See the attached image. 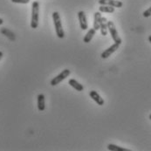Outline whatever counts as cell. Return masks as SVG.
<instances>
[{"mask_svg":"<svg viewBox=\"0 0 151 151\" xmlns=\"http://www.w3.org/2000/svg\"><path fill=\"white\" fill-rule=\"evenodd\" d=\"M108 30L109 31V33H110L113 40L114 41V43H118L121 45L122 41L121 37L118 34V32L116 30V27H115L114 22L108 21Z\"/></svg>","mask_w":151,"mask_h":151,"instance_id":"3957f363","label":"cell"},{"mask_svg":"<svg viewBox=\"0 0 151 151\" xmlns=\"http://www.w3.org/2000/svg\"><path fill=\"white\" fill-rule=\"evenodd\" d=\"M52 19H53V23H54L57 37L59 39H63L65 37V32H64V30H63V27H62L60 16L58 12H54L52 13Z\"/></svg>","mask_w":151,"mask_h":151,"instance_id":"6da1fadb","label":"cell"},{"mask_svg":"<svg viewBox=\"0 0 151 151\" xmlns=\"http://www.w3.org/2000/svg\"><path fill=\"white\" fill-rule=\"evenodd\" d=\"M100 12H106V13H113L114 12L115 9L113 6H109V5H101L99 8Z\"/></svg>","mask_w":151,"mask_h":151,"instance_id":"5bb4252c","label":"cell"},{"mask_svg":"<svg viewBox=\"0 0 151 151\" xmlns=\"http://www.w3.org/2000/svg\"><path fill=\"white\" fill-rule=\"evenodd\" d=\"M149 41L151 43V35L150 36H149Z\"/></svg>","mask_w":151,"mask_h":151,"instance_id":"44dd1931","label":"cell"},{"mask_svg":"<svg viewBox=\"0 0 151 151\" xmlns=\"http://www.w3.org/2000/svg\"><path fill=\"white\" fill-rule=\"evenodd\" d=\"M37 105H38V109L40 111H44L45 108V95L43 93H40L37 97Z\"/></svg>","mask_w":151,"mask_h":151,"instance_id":"30bf717a","label":"cell"},{"mask_svg":"<svg viewBox=\"0 0 151 151\" xmlns=\"http://www.w3.org/2000/svg\"><path fill=\"white\" fill-rule=\"evenodd\" d=\"M108 150L111 151H130L129 150H127L125 148L114 145V144H108Z\"/></svg>","mask_w":151,"mask_h":151,"instance_id":"9a60e30c","label":"cell"},{"mask_svg":"<svg viewBox=\"0 0 151 151\" xmlns=\"http://www.w3.org/2000/svg\"><path fill=\"white\" fill-rule=\"evenodd\" d=\"M39 18H40V4L37 1H34L32 5V19H31V27L36 29L39 25Z\"/></svg>","mask_w":151,"mask_h":151,"instance_id":"7a4b0ae2","label":"cell"},{"mask_svg":"<svg viewBox=\"0 0 151 151\" xmlns=\"http://www.w3.org/2000/svg\"><path fill=\"white\" fill-rule=\"evenodd\" d=\"M70 73H71V72H70L69 69H64L60 74H58L56 77H54V78L51 81V82H50L51 86H54L59 85L61 81H63L65 79H66V78L70 75Z\"/></svg>","mask_w":151,"mask_h":151,"instance_id":"277c9868","label":"cell"},{"mask_svg":"<svg viewBox=\"0 0 151 151\" xmlns=\"http://www.w3.org/2000/svg\"><path fill=\"white\" fill-rule=\"evenodd\" d=\"M12 2L16 4H28L30 0H12Z\"/></svg>","mask_w":151,"mask_h":151,"instance_id":"ac0fdd59","label":"cell"},{"mask_svg":"<svg viewBox=\"0 0 151 151\" xmlns=\"http://www.w3.org/2000/svg\"><path fill=\"white\" fill-rule=\"evenodd\" d=\"M119 46H120V44H113L111 46H109L108 48H107V49L101 54V57L102 59H108V58H109L114 52H115L119 49Z\"/></svg>","mask_w":151,"mask_h":151,"instance_id":"5b68a950","label":"cell"},{"mask_svg":"<svg viewBox=\"0 0 151 151\" xmlns=\"http://www.w3.org/2000/svg\"><path fill=\"white\" fill-rule=\"evenodd\" d=\"M3 55H4V54H3V52H0V60H1V59L3 58Z\"/></svg>","mask_w":151,"mask_h":151,"instance_id":"d6986e66","label":"cell"},{"mask_svg":"<svg viewBox=\"0 0 151 151\" xmlns=\"http://www.w3.org/2000/svg\"><path fill=\"white\" fill-rule=\"evenodd\" d=\"M100 30L102 36H106L108 34V19L105 17H101V24H100Z\"/></svg>","mask_w":151,"mask_h":151,"instance_id":"9c48e42d","label":"cell"},{"mask_svg":"<svg viewBox=\"0 0 151 151\" xmlns=\"http://www.w3.org/2000/svg\"><path fill=\"white\" fill-rule=\"evenodd\" d=\"M3 23H4V20H3V19H0V25H1V24H3Z\"/></svg>","mask_w":151,"mask_h":151,"instance_id":"ffe728a7","label":"cell"},{"mask_svg":"<svg viewBox=\"0 0 151 151\" xmlns=\"http://www.w3.org/2000/svg\"><path fill=\"white\" fill-rule=\"evenodd\" d=\"M68 84L72 86L73 88H74L75 90H77V91H79V92H81V91H83V89H84L83 85H81V83H79V82H78L76 80H74V79L69 80Z\"/></svg>","mask_w":151,"mask_h":151,"instance_id":"7c38bea8","label":"cell"},{"mask_svg":"<svg viewBox=\"0 0 151 151\" xmlns=\"http://www.w3.org/2000/svg\"><path fill=\"white\" fill-rule=\"evenodd\" d=\"M95 32H96V31H95L93 28L89 29V30H88V32L86 33V35H85L84 39H83L84 43H89V42L92 40V39L93 38V36H94Z\"/></svg>","mask_w":151,"mask_h":151,"instance_id":"4fadbf2b","label":"cell"},{"mask_svg":"<svg viewBox=\"0 0 151 151\" xmlns=\"http://www.w3.org/2000/svg\"><path fill=\"white\" fill-rule=\"evenodd\" d=\"M0 32H1L3 34H4L5 36H7L9 39H11V40H15L14 34H13L10 30H8L7 28H1Z\"/></svg>","mask_w":151,"mask_h":151,"instance_id":"2e32d148","label":"cell"},{"mask_svg":"<svg viewBox=\"0 0 151 151\" xmlns=\"http://www.w3.org/2000/svg\"><path fill=\"white\" fill-rule=\"evenodd\" d=\"M78 18L80 21V26L82 30H86L88 25H87V21H86V16L85 12L83 11H80L78 12Z\"/></svg>","mask_w":151,"mask_h":151,"instance_id":"ba28073f","label":"cell"},{"mask_svg":"<svg viewBox=\"0 0 151 151\" xmlns=\"http://www.w3.org/2000/svg\"><path fill=\"white\" fill-rule=\"evenodd\" d=\"M99 4L101 5H109L114 8H121L123 5V3L118 0H99Z\"/></svg>","mask_w":151,"mask_h":151,"instance_id":"8992f818","label":"cell"},{"mask_svg":"<svg viewBox=\"0 0 151 151\" xmlns=\"http://www.w3.org/2000/svg\"><path fill=\"white\" fill-rule=\"evenodd\" d=\"M150 120H151V114H150Z\"/></svg>","mask_w":151,"mask_h":151,"instance_id":"7402d4cb","label":"cell"},{"mask_svg":"<svg viewBox=\"0 0 151 151\" xmlns=\"http://www.w3.org/2000/svg\"><path fill=\"white\" fill-rule=\"evenodd\" d=\"M89 95H90V97H91V98H92L99 106H103V105H104V103H105L104 100L101 98V96L96 91H94V90L90 91Z\"/></svg>","mask_w":151,"mask_h":151,"instance_id":"52a82bcc","label":"cell"},{"mask_svg":"<svg viewBox=\"0 0 151 151\" xmlns=\"http://www.w3.org/2000/svg\"><path fill=\"white\" fill-rule=\"evenodd\" d=\"M101 19V14L100 12H97L93 14V29L95 31L100 29V24Z\"/></svg>","mask_w":151,"mask_h":151,"instance_id":"8fae6325","label":"cell"},{"mask_svg":"<svg viewBox=\"0 0 151 151\" xmlns=\"http://www.w3.org/2000/svg\"><path fill=\"white\" fill-rule=\"evenodd\" d=\"M143 17L144 18H149V17H150L151 16V6L148 9V10H146L144 12H143Z\"/></svg>","mask_w":151,"mask_h":151,"instance_id":"e0dca14e","label":"cell"}]
</instances>
